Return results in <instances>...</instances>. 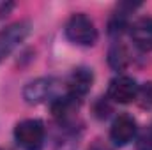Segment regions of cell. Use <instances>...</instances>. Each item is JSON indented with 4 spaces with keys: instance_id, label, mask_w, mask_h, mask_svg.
<instances>
[{
    "instance_id": "2e32d148",
    "label": "cell",
    "mask_w": 152,
    "mask_h": 150,
    "mask_svg": "<svg viewBox=\"0 0 152 150\" xmlns=\"http://www.w3.org/2000/svg\"><path fill=\"white\" fill-rule=\"evenodd\" d=\"M0 150H4V149H0Z\"/></svg>"
},
{
    "instance_id": "4fadbf2b",
    "label": "cell",
    "mask_w": 152,
    "mask_h": 150,
    "mask_svg": "<svg viewBox=\"0 0 152 150\" xmlns=\"http://www.w3.org/2000/svg\"><path fill=\"white\" fill-rule=\"evenodd\" d=\"M94 113L97 118H106L110 113H112V104H110V99L108 97H101L96 104H94Z\"/></svg>"
},
{
    "instance_id": "5bb4252c",
    "label": "cell",
    "mask_w": 152,
    "mask_h": 150,
    "mask_svg": "<svg viewBox=\"0 0 152 150\" xmlns=\"http://www.w3.org/2000/svg\"><path fill=\"white\" fill-rule=\"evenodd\" d=\"M136 150H152V124L138 136Z\"/></svg>"
},
{
    "instance_id": "5b68a950",
    "label": "cell",
    "mask_w": 152,
    "mask_h": 150,
    "mask_svg": "<svg viewBox=\"0 0 152 150\" xmlns=\"http://www.w3.org/2000/svg\"><path fill=\"white\" fill-rule=\"evenodd\" d=\"M138 88H140V85L136 83L134 78L126 76V74H120V76H117V78H113V79L110 81L106 97H108L112 103L129 104V103L136 101Z\"/></svg>"
},
{
    "instance_id": "277c9868",
    "label": "cell",
    "mask_w": 152,
    "mask_h": 150,
    "mask_svg": "<svg viewBox=\"0 0 152 150\" xmlns=\"http://www.w3.org/2000/svg\"><path fill=\"white\" fill-rule=\"evenodd\" d=\"M30 28H32L30 21L21 20L0 30V62L5 57H9L27 39V36L30 34Z\"/></svg>"
},
{
    "instance_id": "ba28073f",
    "label": "cell",
    "mask_w": 152,
    "mask_h": 150,
    "mask_svg": "<svg viewBox=\"0 0 152 150\" xmlns=\"http://www.w3.org/2000/svg\"><path fill=\"white\" fill-rule=\"evenodd\" d=\"M94 85V73L88 67H76L66 79V92L83 99Z\"/></svg>"
},
{
    "instance_id": "7c38bea8",
    "label": "cell",
    "mask_w": 152,
    "mask_h": 150,
    "mask_svg": "<svg viewBox=\"0 0 152 150\" xmlns=\"http://www.w3.org/2000/svg\"><path fill=\"white\" fill-rule=\"evenodd\" d=\"M136 101L140 103L142 108H147V110H151L152 108V81L140 85V88H138V95H136Z\"/></svg>"
},
{
    "instance_id": "3957f363",
    "label": "cell",
    "mask_w": 152,
    "mask_h": 150,
    "mask_svg": "<svg viewBox=\"0 0 152 150\" xmlns=\"http://www.w3.org/2000/svg\"><path fill=\"white\" fill-rule=\"evenodd\" d=\"M60 81L55 78H37L25 85L23 88V99L28 104H41V103H51L55 97L60 95Z\"/></svg>"
},
{
    "instance_id": "9c48e42d",
    "label": "cell",
    "mask_w": 152,
    "mask_h": 150,
    "mask_svg": "<svg viewBox=\"0 0 152 150\" xmlns=\"http://www.w3.org/2000/svg\"><path fill=\"white\" fill-rule=\"evenodd\" d=\"M129 36L133 44L142 51H152V18L142 16L134 20L129 27Z\"/></svg>"
},
{
    "instance_id": "8992f818",
    "label": "cell",
    "mask_w": 152,
    "mask_h": 150,
    "mask_svg": "<svg viewBox=\"0 0 152 150\" xmlns=\"http://www.w3.org/2000/svg\"><path fill=\"white\" fill-rule=\"evenodd\" d=\"M138 133V125L136 120L127 115V113H120L118 117H115V120L112 122L110 127V140L113 141V145L117 147H126L129 145Z\"/></svg>"
},
{
    "instance_id": "30bf717a",
    "label": "cell",
    "mask_w": 152,
    "mask_h": 150,
    "mask_svg": "<svg viewBox=\"0 0 152 150\" xmlns=\"http://www.w3.org/2000/svg\"><path fill=\"white\" fill-rule=\"evenodd\" d=\"M140 4H120L118 11L112 14L110 21H108V34L112 37H120L126 30H129L131 21H129V14L131 11H134Z\"/></svg>"
},
{
    "instance_id": "7a4b0ae2",
    "label": "cell",
    "mask_w": 152,
    "mask_h": 150,
    "mask_svg": "<svg viewBox=\"0 0 152 150\" xmlns=\"http://www.w3.org/2000/svg\"><path fill=\"white\" fill-rule=\"evenodd\" d=\"M64 32L66 37L76 46H94L97 42V28L94 21L83 12H76L67 20Z\"/></svg>"
},
{
    "instance_id": "8fae6325",
    "label": "cell",
    "mask_w": 152,
    "mask_h": 150,
    "mask_svg": "<svg viewBox=\"0 0 152 150\" xmlns=\"http://www.w3.org/2000/svg\"><path fill=\"white\" fill-rule=\"evenodd\" d=\"M131 62L129 51L122 42H113L108 50V64L115 71H124Z\"/></svg>"
},
{
    "instance_id": "9a60e30c",
    "label": "cell",
    "mask_w": 152,
    "mask_h": 150,
    "mask_svg": "<svg viewBox=\"0 0 152 150\" xmlns=\"http://www.w3.org/2000/svg\"><path fill=\"white\" fill-rule=\"evenodd\" d=\"M88 150H110V149H108L106 145H103L101 141H96V143H92V145H90V149H88Z\"/></svg>"
},
{
    "instance_id": "52a82bcc",
    "label": "cell",
    "mask_w": 152,
    "mask_h": 150,
    "mask_svg": "<svg viewBox=\"0 0 152 150\" xmlns=\"http://www.w3.org/2000/svg\"><path fill=\"white\" fill-rule=\"evenodd\" d=\"M80 104H81V99L64 92L50 103V110H51V115L62 125H69L76 117V111L80 110Z\"/></svg>"
},
{
    "instance_id": "6da1fadb",
    "label": "cell",
    "mask_w": 152,
    "mask_h": 150,
    "mask_svg": "<svg viewBox=\"0 0 152 150\" xmlns=\"http://www.w3.org/2000/svg\"><path fill=\"white\" fill-rule=\"evenodd\" d=\"M46 140V127L37 118H27L16 124L14 141L23 150H41Z\"/></svg>"
}]
</instances>
